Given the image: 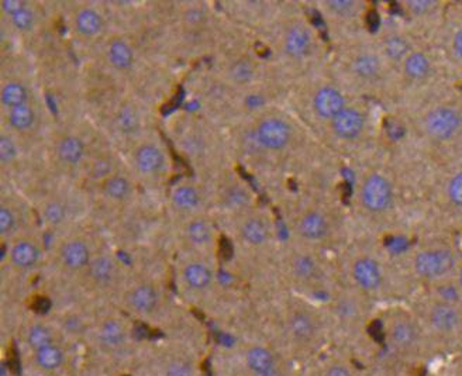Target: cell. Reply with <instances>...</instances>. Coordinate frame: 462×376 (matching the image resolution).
I'll return each mask as SVG.
<instances>
[{
    "label": "cell",
    "instance_id": "12",
    "mask_svg": "<svg viewBox=\"0 0 462 376\" xmlns=\"http://www.w3.org/2000/svg\"><path fill=\"white\" fill-rule=\"evenodd\" d=\"M298 233L303 240L317 243L329 236L330 223L322 212L310 210L300 217L298 223Z\"/></svg>",
    "mask_w": 462,
    "mask_h": 376
},
{
    "label": "cell",
    "instance_id": "26",
    "mask_svg": "<svg viewBox=\"0 0 462 376\" xmlns=\"http://www.w3.org/2000/svg\"><path fill=\"white\" fill-rule=\"evenodd\" d=\"M57 154L63 162L68 165H76L83 160L85 145L80 138L75 135H68L58 142Z\"/></svg>",
    "mask_w": 462,
    "mask_h": 376
},
{
    "label": "cell",
    "instance_id": "3",
    "mask_svg": "<svg viewBox=\"0 0 462 376\" xmlns=\"http://www.w3.org/2000/svg\"><path fill=\"white\" fill-rule=\"evenodd\" d=\"M392 199V185L385 177L372 174L365 179L361 189V200L367 210L372 213H382L391 206Z\"/></svg>",
    "mask_w": 462,
    "mask_h": 376
},
{
    "label": "cell",
    "instance_id": "28",
    "mask_svg": "<svg viewBox=\"0 0 462 376\" xmlns=\"http://www.w3.org/2000/svg\"><path fill=\"white\" fill-rule=\"evenodd\" d=\"M431 63L423 53H411L404 60V72L413 80H421L430 75Z\"/></svg>",
    "mask_w": 462,
    "mask_h": 376
},
{
    "label": "cell",
    "instance_id": "27",
    "mask_svg": "<svg viewBox=\"0 0 462 376\" xmlns=\"http://www.w3.org/2000/svg\"><path fill=\"white\" fill-rule=\"evenodd\" d=\"M26 341H27L28 347L31 348V351H36V350H40V348L47 347L50 344L58 343L56 333L48 325L41 324V323L33 324L27 330Z\"/></svg>",
    "mask_w": 462,
    "mask_h": 376
},
{
    "label": "cell",
    "instance_id": "32",
    "mask_svg": "<svg viewBox=\"0 0 462 376\" xmlns=\"http://www.w3.org/2000/svg\"><path fill=\"white\" fill-rule=\"evenodd\" d=\"M200 193L196 188L189 185H182L174 190L172 193V202L174 204L185 212H191L198 209L200 204Z\"/></svg>",
    "mask_w": 462,
    "mask_h": 376
},
{
    "label": "cell",
    "instance_id": "49",
    "mask_svg": "<svg viewBox=\"0 0 462 376\" xmlns=\"http://www.w3.org/2000/svg\"><path fill=\"white\" fill-rule=\"evenodd\" d=\"M323 376H355L354 372L351 371V368H348L347 365L344 364H340V362H335V364H331L329 365L325 372H323Z\"/></svg>",
    "mask_w": 462,
    "mask_h": 376
},
{
    "label": "cell",
    "instance_id": "41",
    "mask_svg": "<svg viewBox=\"0 0 462 376\" xmlns=\"http://www.w3.org/2000/svg\"><path fill=\"white\" fill-rule=\"evenodd\" d=\"M195 375V371L192 368V364L182 360V358H178V360H174L171 361L167 368H165V376H194Z\"/></svg>",
    "mask_w": 462,
    "mask_h": 376
},
{
    "label": "cell",
    "instance_id": "19",
    "mask_svg": "<svg viewBox=\"0 0 462 376\" xmlns=\"http://www.w3.org/2000/svg\"><path fill=\"white\" fill-rule=\"evenodd\" d=\"M89 278L98 286H109L117 278L119 269L113 258L107 255L95 256L88 268Z\"/></svg>",
    "mask_w": 462,
    "mask_h": 376
},
{
    "label": "cell",
    "instance_id": "10",
    "mask_svg": "<svg viewBox=\"0 0 462 376\" xmlns=\"http://www.w3.org/2000/svg\"><path fill=\"white\" fill-rule=\"evenodd\" d=\"M61 262L66 269L72 272H79L88 269L93 256L89 244L82 239L68 240L60 251Z\"/></svg>",
    "mask_w": 462,
    "mask_h": 376
},
{
    "label": "cell",
    "instance_id": "33",
    "mask_svg": "<svg viewBox=\"0 0 462 376\" xmlns=\"http://www.w3.org/2000/svg\"><path fill=\"white\" fill-rule=\"evenodd\" d=\"M103 192L112 200H126L132 194V184L122 175H113L105 181Z\"/></svg>",
    "mask_w": 462,
    "mask_h": 376
},
{
    "label": "cell",
    "instance_id": "22",
    "mask_svg": "<svg viewBox=\"0 0 462 376\" xmlns=\"http://www.w3.org/2000/svg\"><path fill=\"white\" fill-rule=\"evenodd\" d=\"M241 237L243 240L254 247H261L268 243L271 237V230L268 223L261 217H250L241 226Z\"/></svg>",
    "mask_w": 462,
    "mask_h": 376
},
{
    "label": "cell",
    "instance_id": "37",
    "mask_svg": "<svg viewBox=\"0 0 462 376\" xmlns=\"http://www.w3.org/2000/svg\"><path fill=\"white\" fill-rule=\"evenodd\" d=\"M230 75L234 82L244 85L250 82L254 76V66L248 60H238L231 65Z\"/></svg>",
    "mask_w": 462,
    "mask_h": 376
},
{
    "label": "cell",
    "instance_id": "23",
    "mask_svg": "<svg viewBox=\"0 0 462 376\" xmlns=\"http://www.w3.org/2000/svg\"><path fill=\"white\" fill-rule=\"evenodd\" d=\"M292 275L300 282H313L320 275L317 261L309 254H298L290 261Z\"/></svg>",
    "mask_w": 462,
    "mask_h": 376
},
{
    "label": "cell",
    "instance_id": "11",
    "mask_svg": "<svg viewBox=\"0 0 462 376\" xmlns=\"http://www.w3.org/2000/svg\"><path fill=\"white\" fill-rule=\"evenodd\" d=\"M331 127L337 137L342 140H355L364 131L365 119L359 110L345 108L331 120Z\"/></svg>",
    "mask_w": 462,
    "mask_h": 376
},
{
    "label": "cell",
    "instance_id": "36",
    "mask_svg": "<svg viewBox=\"0 0 462 376\" xmlns=\"http://www.w3.org/2000/svg\"><path fill=\"white\" fill-rule=\"evenodd\" d=\"M66 207L65 204H63L61 202L58 200H53V202H48L44 207V212H43V216H44V220L50 224V226H60L65 221L66 219Z\"/></svg>",
    "mask_w": 462,
    "mask_h": 376
},
{
    "label": "cell",
    "instance_id": "2",
    "mask_svg": "<svg viewBox=\"0 0 462 376\" xmlns=\"http://www.w3.org/2000/svg\"><path fill=\"white\" fill-rule=\"evenodd\" d=\"M426 131L437 141H448L461 130L462 118L460 112L451 106H439L426 118Z\"/></svg>",
    "mask_w": 462,
    "mask_h": 376
},
{
    "label": "cell",
    "instance_id": "31",
    "mask_svg": "<svg viewBox=\"0 0 462 376\" xmlns=\"http://www.w3.org/2000/svg\"><path fill=\"white\" fill-rule=\"evenodd\" d=\"M9 125L17 131H27L36 123V113L30 105L9 109Z\"/></svg>",
    "mask_w": 462,
    "mask_h": 376
},
{
    "label": "cell",
    "instance_id": "52",
    "mask_svg": "<svg viewBox=\"0 0 462 376\" xmlns=\"http://www.w3.org/2000/svg\"><path fill=\"white\" fill-rule=\"evenodd\" d=\"M187 19L191 21V23H194V24H196V23H199V21H201L203 20V13L201 11H199V10H196V9H194V10H189L188 13H187Z\"/></svg>",
    "mask_w": 462,
    "mask_h": 376
},
{
    "label": "cell",
    "instance_id": "7",
    "mask_svg": "<svg viewBox=\"0 0 462 376\" xmlns=\"http://www.w3.org/2000/svg\"><path fill=\"white\" fill-rule=\"evenodd\" d=\"M352 279L365 292L378 291L384 283L381 265L371 256H361L352 265Z\"/></svg>",
    "mask_w": 462,
    "mask_h": 376
},
{
    "label": "cell",
    "instance_id": "34",
    "mask_svg": "<svg viewBox=\"0 0 462 376\" xmlns=\"http://www.w3.org/2000/svg\"><path fill=\"white\" fill-rule=\"evenodd\" d=\"M352 69L361 79H374L381 72V61L377 56L365 53L354 60Z\"/></svg>",
    "mask_w": 462,
    "mask_h": 376
},
{
    "label": "cell",
    "instance_id": "4",
    "mask_svg": "<svg viewBox=\"0 0 462 376\" xmlns=\"http://www.w3.org/2000/svg\"><path fill=\"white\" fill-rule=\"evenodd\" d=\"M286 327L292 341L300 347L312 345L320 333L317 317L305 309H296L289 314Z\"/></svg>",
    "mask_w": 462,
    "mask_h": 376
},
{
    "label": "cell",
    "instance_id": "13",
    "mask_svg": "<svg viewBox=\"0 0 462 376\" xmlns=\"http://www.w3.org/2000/svg\"><path fill=\"white\" fill-rule=\"evenodd\" d=\"M430 324L440 334H453L461 325V313L456 305L439 302L430 310Z\"/></svg>",
    "mask_w": 462,
    "mask_h": 376
},
{
    "label": "cell",
    "instance_id": "5",
    "mask_svg": "<svg viewBox=\"0 0 462 376\" xmlns=\"http://www.w3.org/2000/svg\"><path fill=\"white\" fill-rule=\"evenodd\" d=\"M256 135L264 148L269 151H279L290 142L292 130L286 122L276 118H269L258 125Z\"/></svg>",
    "mask_w": 462,
    "mask_h": 376
},
{
    "label": "cell",
    "instance_id": "39",
    "mask_svg": "<svg viewBox=\"0 0 462 376\" xmlns=\"http://www.w3.org/2000/svg\"><path fill=\"white\" fill-rule=\"evenodd\" d=\"M11 21L14 24V27L20 31H28L34 27L36 23V16L33 13V10H30L27 6L23 7L21 10H19L17 13H14L11 16Z\"/></svg>",
    "mask_w": 462,
    "mask_h": 376
},
{
    "label": "cell",
    "instance_id": "53",
    "mask_svg": "<svg viewBox=\"0 0 462 376\" xmlns=\"http://www.w3.org/2000/svg\"><path fill=\"white\" fill-rule=\"evenodd\" d=\"M251 376H286V374L278 367L269 370V371H265V372H260V374H253Z\"/></svg>",
    "mask_w": 462,
    "mask_h": 376
},
{
    "label": "cell",
    "instance_id": "45",
    "mask_svg": "<svg viewBox=\"0 0 462 376\" xmlns=\"http://www.w3.org/2000/svg\"><path fill=\"white\" fill-rule=\"evenodd\" d=\"M447 192L451 203L457 207H462V171L451 178Z\"/></svg>",
    "mask_w": 462,
    "mask_h": 376
},
{
    "label": "cell",
    "instance_id": "35",
    "mask_svg": "<svg viewBox=\"0 0 462 376\" xmlns=\"http://www.w3.org/2000/svg\"><path fill=\"white\" fill-rule=\"evenodd\" d=\"M116 123L122 132L125 134H134L140 128V118L135 109L129 105L122 106V109L117 113Z\"/></svg>",
    "mask_w": 462,
    "mask_h": 376
},
{
    "label": "cell",
    "instance_id": "16",
    "mask_svg": "<svg viewBox=\"0 0 462 376\" xmlns=\"http://www.w3.org/2000/svg\"><path fill=\"white\" fill-rule=\"evenodd\" d=\"M283 47L290 58L299 60L306 57L312 48V36L309 30L299 24L290 27L285 36Z\"/></svg>",
    "mask_w": 462,
    "mask_h": 376
},
{
    "label": "cell",
    "instance_id": "8",
    "mask_svg": "<svg viewBox=\"0 0 462 376\" xmlns=\"http://www.w3.org/2000/svg\"><path fill=\"white\" fill-rule=\"evenodd\" d=\"M388 338L391 345L401 352H409L417 347L420 331L416 323L409 318H395L388 327Z\"/></svg>",
    "mask_w": 462,
    "mask_h": 376
},
{
    "label": "cell",
    "instance_id": "38",
    "mask_svg": "<svg viewBox=\"0 0 462 376\" xmlns=\"http://www.w3.org/2000/svg\"><path fill=\"white\" fill-rule=\"evenodd\" d=\"M385 51L391 60L399 61L406 57L409 51V44L406 43L404 38L399 36H392L385 41Z\"/></svg>",
    "mask_w": 462,
    "mask_h": 376
},
{
    "label": "cell",
    "instance_id": "30",
    "mask_svg": "<svg viewBox=\"0 0 462 376\" xmlns=\"http://www.w3.org/2000/svg\"><path fill=\"white\" fill-rule=\"evenodd\" d=\"M27 99H28V92L26 86L20 82L11 80L6 83L1 89V103L9 109L26 105Z\"/></svg>",
    "mask_w": 462,
    "mask_h": 376
},
{
    "label": "cell",
    "instance_id": "50",
    "mask_svg": "<svg viewBox=\"0 0 462 376\" xmlns=\"http://www.w3.org/2000/svg\"><path fill=\"white\" fill-rule=\"evenodd\" d=\"M1 7L11 17L14 13H17L23 7H26V3L21 1V0H3Z\"/></svg>",
    "mask_w": 462,
    "mask_h": 376
},
{
    "label": "cell",
    "instance_id": "40",
    "mask_svg": "<svg viewBox=\"0 0 462 376\" xmlns=\"http://www.w3.org/2000/svg\"><path fill=\"white\" fill-rule=\"evenodd\" d=\"M17 227V217L14 212L7 207L1 206L0 207V233L1 236H9L11 234Z\"/></svg>",
    "mask_w": 462,
    "mask_h": 376
},
{
    "label": "cell",
    "instance_id": "43",
    "mask_svg": "<svg viewBox=\"0 0 462 376\" xmlns=\"http://www.w3.org/2000/svg\"><path fill=\"white\" fill-rule=\"evenodd\" d=\"M439 296H440V302L443 303H450V305H456L460 301V295H461V288L460 285H453V283H444L439 288L437 291Z\"/></svg>",
    "mask_w": 462,
    "mask_h": 376
},
{
    "label": "cell",
    "instance_id": "25",
    "mask_svg": "<svg viewBox=\"0 0 462 376\" xmlns=\"http://www.w3.org/2000/svg\"><path fill=\"white\" fill-rule=\"evenodd\" d=\"M107 60L119 70H129L134 65V51L130 44L122 38L113 40L107 48Z\"/></svg>",
    "mask_w": 462,
    "mask_h": 376
},
{
    "label": "cell",
    "instance_id": "6",
    "mask_svg": "<svg viewBox=\"0 0 462 376\" xmlns=\"http://www.w3.org/2000/svg\"><path fill=\"white\" fill-rule=\"evenodd\" d=\"M96 338L105 351L117 352L126 347L129 333L126 325L119 318L107 317L99 323L96 328Z\"/></svg>",
    "mask_w": 462,
    "mask_h": 376
},
{
    "label": "cell",
    "instance_id": "51",
    "mask_svg": "<svg viewBox=\"0 0 462 376\" xmlns=\"http://www.w3.org/2000/svg\"><path fill=\"white\" fill-rule=\"evenodd\" d=\"M454 50L456 54L462 60V28H460L454 37Z\"/></svg>",
    "mask_w": 462,
    "mask_h": 376
},
{
    "label": "cell",
    "instance_id": "24",
    "mask_svg": "<svg viewBox=\"0 0 462 376\" xmlns=\"http://www.w3.org/2000/svg\"><path fill=\"white\" fill-rule=\"evenodd\" d=\"M75 27L79 34L85 37H95L103 28V19L95 9L85 7L76 13Z\"/></svg>",
    "mask_w": 462,
    "mask_h": 376
},
{
    "label": "cell",
    "instance_id": "47",
    "mask_svg": "<svg viewBox=\"0 0 462 376\" xmlns=\"http://www.w3.org/2000/svg\"><path fill=\"white\" fill-rule=\"evenodd\" d=\"M327 6L337 16H351L357 10V3L354 0H330Z\"/></svg>",
    "mask_w": 462,
    "mask_h": 376
},
{
    "label": "cell",
    "instance_id": "54",
    "mask_svg": "<svg viewBox=\"0 0 462 376\" xmlns=\"http://www.w3.org/2000/svg\"><path fill=\"white\" fill-rule=\"evenodd\" d=\"M458 285H460V288H461L462 291V266L461 269H460V276H458Z\"/></svg>",
    "mask_w": 462,
    "mask_h": 376
},
{
    "label": "cell",
    "instance_id": "42",
    "mask_svg": "<svg viewBox=\"0 0 462 376\" xmlns=\"http://www.w3.org/2000/svg\"><path fill=\"white\" fill-rule=\"evenodd\" d=\"M335 310L338 317H341L342 320L351 321L354 318H357V315L359 313V306L357 305V302L354 299H341L338 301Z\"/></svg>",
    "mask_w": 462,
    "mask_h": 376
},
{
    "label": "cell",
    "instance_id": "17",
    "mask_svg": "<svg viewBox=\"0 0 462 376\" xmlns=\"http://www.w3.org/2000/svg\"><path fill=\"white\" fill-rule=\"evenodd\" d=\"M135 167L144 175H154L165 165L164 152L154 144H144L134 154Z\"/></svg>",
    "mask_w": 462,
    "mask_h": 376
},
{
    "label": "cell",
    "instance_id": "14",
    "mask_svg": "<svg viewBox=\"0 0 462 376\" xmlns=\"http://www.w3.org/2000/svg\"><path fill=\"white\" fill-rule=\"evenodd\" d=\"M313 106L316 113L326 120H332L341 110L345 109V100L340 90L335 88L326 86L317 90L313 99Z\"/></svg>",
    "mask_w": 462,
    "mask_h": 376
},
{
    "label": "cell",
    "instance_id": "46",
    "mask_svg": "<svg viewBox=\"0 0 462 376\" xmlns=\"http://www.w3.org/2000/svg\"><path fill=\"white\" fill-rule=\"evenodd\" d=\"M17 155V148L13 140L7 135L0 137V160L4 164L11 162Z\"/></svg>",
    "mask_w": 462,
    "mask_h": 376
},
{
    "label": "cell",
    "instance_id": "15",
    "mask_svg": "<svg viewBox=\"0 0 462 376\" xmlns=\"http://www.w3.org/2000/svg\"><path fill=\"white\" fill-rule=\"evenodd\" d=\"M10 262L17 269L34 268L41 258V250L33 240H19L13 244L9 252Z\"/></svg>",
    "mask_w": 462,
    "mask_h": 376
},
{
    "label": "cell",
    "instance_id": "21",
    "mask_svg": "<svg viewBox=\"0 0 462 376\" xmlns=\"http://www.w3.org/2000/svg\"><path fill=\"white\" fill-rule=\"evenodd\" d=\"M184 281L189 289L203 292L213 283V272L204 262H189L184 268Z\"/></svg>",
    "mask_w": 462,
    "mask_h": 376
},
{
    "label": "cell",
    "instance_id": "9",
    "mask_svg": "<svg viewBox=\"0 0 462 376\" xmlns=\"http://www.w3.org/2000/svg\"><path fill=\"white\" fill-rule=\"evenodd\" d=\"M161 295L151 283H140L134 286L126 296V303L134 313L148 315L154 313L159 306Z\"/></svg>",
    "mask_w": 462,
    "mask_h": 376
},
{
    "label": "cell",
    "instance_id": "20",
    "mask_svg": "<svg viewBox=\"0 0 462 376\" xmlns=\"http://www.w3.org/2000/svg\"><path fill=\"white\" fill-rule=\"evenodd\" d=\"M246 367L253 374H260L278 367L275 354L264 345H253L246 351L244 355Z\"/></svg>",
    "mask_w": 462,
    "mask_h": 376
},
{
    "label": "cell",
    "instance_id": "44",
    "mask_svg": "<svg viewBox=\"0 0 462 376\" xmlns=\"http://www.w3.org/2000/svg\"><path fill=\"white\" fill-rule=\"evenodd\" d=\"M250 197H248V193L244 190L243 188H231L227 190V194H226V202L230 204L231 209H241L244 207L247 203H248Z\"/></svg>",
    "mask_w": 462,
    "mask_h": 376
},
{
    "label": "cell",
    "instance_id": "18",
    "mask_svg": "<svg viewBox=\"0 0 462 376\" xmlns=\"http://www.w3.org/2000/svg\"><path fill=\"white\" fill-rule=\"evenodd\" d=\"M33 361L36 367L44 372H56L64 367L66 352L60 343L50 344L33 351Z\"/></svg>",
    "mask_w": 462,
    "mask_h": 376
},
{
    "label": "cell",
    "instance_id": "48",
    "mask_svg": "<svg viewBox=\"0 0 462 376\" xmlns=\"http://www.w3.org/2000/svg\"><path fill=\"white\" fill-rule=\"evenodd\" d=\"M436 1H431V0H411L407 3L410 11L416 16H421V14H426L431 10V7H434Z\"/></svg>",
    "mask_w": 462,
    "mask_h": 376
},
{
    "label": "cell",
    "instance_id": "29",
    "mask_svg": "<svg viewBox=\"0 0 462 376\" xmlns=\"http://www.w3.org/2000/svg\"><path fill=\"white\" fill-rule=\"evenodd\" d=\"M185 233H187L188 241L195 247H206L211 243V239H213L211 226L206 220H201V219L192 220L187 226Z\"/></svg>",
    "mask_w": 462,
    "mask_h": 376
},
{
    "label": "cell",
    "instance_id": "1",
    "mask_svg": "<svg viewBox=\"0 0 462 376\" xmlns=\"http://www.w3.org/2000/svg\"><path fill=\"white\" fill-rule=\"evenodd\" d=\"M456 265L454 252L448 249H433L419 252L414 256L413 266L416 273L429 281L441 279L448 275Z\"/></svg>",
    "mask_w": 462,
    "mask_h": 376
}]
</instances>
